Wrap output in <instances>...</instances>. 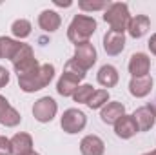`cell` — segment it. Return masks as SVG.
<instances>
[{
  "label": "cell",
  "mask_w": 156,
  "mask_h": 155,
  "mask_svg": "<svg viewBox=\"0 0 156 155\" xmlns=\"http://www.w3.org/2000/svg\"><path fill=\"white\" fill-rule=\"evenodd\" d=\"M78 88H80V80L73 75H67V73H62L56 82V91L62 97H73Z\"/></svg>",
  "instance_id": "obj_20"
},
{
  "label": "cell",
  "mask_w": 156,
  "mask_h": 155,
  "mask_svg": "<svg viewBox=\"0 0 156 155\" xmlns=\"http://www.w3.org/2000/svg\"><path fill=\"white\" fill-rule=\"evenodd\" d=\"M85 124H87V117H85V113L82 110H78V108H69V110H66L62 113V117H60V126L69 135H75L78 131H82L85 128Z\"/></svg>",
  "instance_id": "obj_5"
},
{
  "label": "cell",
  "mask_w": 156,
  "mask_h": 155,
  "mask_svg": "<svg viewBox=\"0 0 156 155\" xmlns=\"http://www.w3.org/2000/svg\"><path fill=\"white\" fill-rule=\"evenodd\" d=\"M56 112H58V104L53 97H40L33 104V117L42 124L51 122L56 117Z\"/></svg>",
  "instance_id": "obj_6"
},
{
  "label": "cell",
  "mask_w": 156,
  "mask_h": 155,
  "mask_svg": "<svg viewBox=\"0 0 156 155\" xmlns=\"http://www.w3.org/2000/svg\"><path fill=\"white\" fill-rule=\"evenodd\" d=\"M96 47L91 44V42H83V44H78L75 46V55H73V60L76 62L78 66H82L85 71L91 70L94 64H96Z\"/></svg>",
  "instance_id": "obj_7"
},
{
  "label": "cell",
  "mask_w": 156,
  "mask_h": 155,
  "mask_svg": "<svg viewBox=\"0 0 156 155\" xmlns=\"http://www.w3.org/2000/svg\"><path fill=\"white\" fill-rule=\"evenodd\" d=\"M38 26L45 33H55L62 26V17L53 9H44L38 15Z\"/></svg>",
  "instance_id": "obj_15"
},
{
  "label": "cell",
  "mask_w": 156,
  "mask_h": 155,
  "mask_svg": "<svg viewBox=\"0 0 156 155\" xmlns=\"http://www.w3.org/2000/svg\"><path fill=\"white\" fill-rule=\"evenodd\" d=\"M11 146H13V155H29L33 152V137L26 131L15 133L11 137Z\"/></svg>",
  "instance_id": "obj_17"
},
{
  "label": "cell",
  "mask_w": 156,
  "mask_h": 155,
  "mask_svg": "<svg viewBox=\"0 0 156 155\" xmlns=\"http://www.w3.org/2000/svg\"><path fill=\"white\" fill-rule=\"evenodd\" d=\"M125 115V106L122 104V102H107L102 110H100V119H102V122H105V124H113L115 126V122H116L120 117Z\"/></svg>",
  "instance_id": "obj_18"
},
{
  "label": "cell",
  "mask_w": 156,
  "mask_h": 155,
  "mask_svg": "<svg viewBox=\"0 0 156 155\" xmlns=\"http://www.w3.org/2000/svg\"><path fill=\"white\" fill-rule=\"evenodd\" d=\"M22 120V115L9 104V100L0 95V124H4L5 128H15L18 126Z\"/></svg>",
  "instance_id": "obj_10"
},
{
  "label": "cell",
  "mask_w": 156,
  "mask_h": 155,
  "mask_svg": "<svg viewBox=\"0 0 156 155\" xmlns=\"http://www.w3.org/2000/svg\"><path fill=\"white\" fill-rule=\"evenodd\" d=\"M7 84H9V71L4 66H0V88H4Z\"/></svg>",
  "instance_id": "obj_28"
},
{
  "label": "cell",
  "mask_w": 156,
  "mask_h": 155,
  "mask_svg": "<svg viewBox=\"0 0 156 155\" xmlns=\"http://www.w3.org/2000/svg\"><path fill=\"white\" fill-rule=\"evenodd\" d=\"M20 46H22L20 40H15L11 37H0V59L13 60V57L16 55Z\"/></svg>",
  "instance_id": "obj_21"
},
{
  "label": "cell",
  "mask_w": 156,
  "mask_h": 155,
  "mask_svg": "<svg viewBox=\"0 0 156 155\" xmlns=\"http://www.w3.org/2000/svg\"><path fill=\"white\" fill-rule=\"evenodd\" d=\"M96 31V20L89 15H75L69 28H67V39L75 46L89 42L93 33Z\"/></svg>",
  "instance_id": "obj_2"
},
{
  "label": "cell",
  "mask_w": 156,
  "mask_h": 155,
  "mask_svg": "<svg viewBox=\"0 0 156 155\" xmlns=\"http://www.w3.org/2000/svg\"><path fill=\"white\" fill-rule=\"evenodd\" d=\"M53 78H55V66L53 64H40L37 71L24 75V77H18V86L26 93H35V91L47 88Z\"/></svg>",
  "instance_id": "obj_1"
},
{
  "label": "cell",
  "mask_w": 156,
  "mask_h": 155,
  "mask_svg": "<svg viewBox=\"0 0 156 155\" xmlns=\"http://www.w3.org/2000/svg\"><path fill=\"white\" fill-rule=\"evenodd\" d=\"M78 7H80L82 11L93 13V11L107 9V7H109V2H107V0H80V2H78Z\"/></svg>",
  "instance_id": "obj_24"
},
{
  "label": "cell",
  "mask_w": 156,
  "mask_h": 155,
  "mask_svg": "<svg viewBox=\"0 0 156 155\" xmlns=\"http://www.w3.org/2000/svg\"><path fill=\"white\" fill-rule=\"evenodd\" d=\"M13 68H15V73L16 77H24V75H29L33 71H37L40 68L38 60L35 59V53H33V47L29 44H22L20 49L16 51V55L13 57Z\"/></svg>",
  "instance_id": "obj_4"
},
{
  "label": "cell",
  "mask_w": 156,
  "mask_h": 155,
  "mask_svg": "<svg viewBox=\"0 0 156 155\" xmlns=\"http://www.w3.org/2000/svg\"><path fill=\"white\" fill-rule=\"evenodd\" d=\"M31 22L29 20H26V18H16L13 24H11V33L16 37L18 40L22 39H27L29 35H31Z\"/></svg>",
  "instance_id": "obj_22"
},
{
  "label": "cell",
  "mask_w": 156,
  "mask_h": 155,
  "mask_svg": "<svg viewBox=\"0 0 156 155\" xmlns=\"http://www.w3.org/2000/svg\"><path fill=\"white\" fill-rule=\"evenodd\" d=\"M125 47V33H116V31H107L104 35V49L107 55L116 57Z\"/></svg>",
  "instance_id": "obj_11"
},
{
  "label": "cell",
  "mask_w": 156,
  "mask_h": 155,
  "mask_svg": "<svg viewBox=\"0 0 156 155\" xmlns=\"http://www.w3.org/2000/svg\"><path fill=\"white\" fill-rule=\"evenodd\" d=\"M151 71V59L145 53H134L129 59V73L131 77H145Z\"/></svg>",
  "instance_id": "obj_9"
},
{
  "label": "cell",
  "mask_w": 156,
  "mask_h": 155,
  "mask_svg": "<svg viewBox=\"0 0 156 155\" xmlns=\"http://www.w3.org/2000/svg\"><path fill=\"white\" fill-rule=\"evenodd\" d=\"M0 155H13L11 139H7V137H0Z\"/></svg>",
  "instance_id": "obj_27"
},
{
  "label": "cell",
  "mask_w": 156,
  "mask_h": 155,
  "mask_svg": "<svg viewBox=\"0 0 156 155\" xmlns=\"http://www.w3.org/2000/svg\"><path fill=\"white\" fill-rule=\"evenodd\" d=\"M64 73L73 75V77H76L78 80H83V78H85V75H87V71H85L82 66H78L73 59H69V60L66 62V66H64Z\"/></svg>",
  "instance_id": "obj_26"
},
{
  "label": "cell",
  "mask_w": 156,
  "mask_h": 155,
  "mask_svg": "<svg viewBox=\"0 0 156 155\" xmlns=\"http://www.w3.org/2000/svg\"><path fill=\"white\" fill-rule=\"evenodd\" d=\"M93 93H94V88L91 84H80V88L76 89V93L73 95V99H75V102H78V104H87L91 100Z\"/></svg>",
  "instance_id": "obj_25"
},
{
  "label": "cell",
  "mask_w": 156,
  "mask_h": 155,
  "mask_svg": "<svg viewBox=\"0 0 156 155\" xmlns=\"http://www.w3.org/2000/svg\"><path fill=\"white\" fill-rule=\"evenodd\" d=\"M96 80H98V84L104 86V88H115L118 84V80H120L118 70L115 66H111V64H104V66L98 70V73H96Z\"/></svg>",
  "instance_id": "obj_19"
},
{
  "label": "cell",
  "mask_w": 156,
  "mask_h": 155,
  "mask_svg": "<svg viewBox=\"0 0 156 155\" xmlns=\"http://www.w3.org/2000/svg\"><path fill=\"white\" fill-rule=\"evenodd\" d=\"M151 28V18L147 15H136V17H131L129 24H127V33L133 37V39H142Z\"/></svg>",
  "instance_id": "obj_13"
},
{
  "label": "cell",
  "mask_w": 156,
  "mask_h": 155,
  "mask_svg": "<svg viewBox=\"0 0 156 155\" xmlns=\"http://www.w3.org/2000/svg\"><path fill=\"white\" fill-rule=\"evenodd\" d=\"M153 77L145 75V77H133L129 82V93L136 99H144L153 91Z\"/></svg>",
  "instance_id": "obj_12"
},
{
  "label": "cell",
  "mask_w": 156,
  "mask_h": 155,
  "mask_svg": "<svg viewBox=\"0 0 156 155\" xmlns=\"http://www.w3.org/2000/svg\"><path fill=\"white\" fill-rule=\"evenodd\" d=\"M133 119H134V122H136V126H138L140 131H149V130L154 126V122H156L154 106L147 104V106L138 108V110L133 113Z\"/></svg>",
  "instance_id": "obj_8"
},
{
  "label": "cell",
  "mask_w": 156,
  "mask_h": 155,
  "mask_svg": "<svg viewBox=\"0 0 156 155\" xmlns=\"http://www.w3.org/2000/svg\"><path fill=\"white\" fill-rule=\"evenodd\" d=\"M147 46H149V51L156 57V33L151 35V39H149V42H147Z\"/></svg>",
  "instance_id": "obj_29"
},
{
  "label": "cell",
  "mask_w": 156,
  "mask_h": 155,
  "mask_svg": "<svg viewBox=\"0 0 156 155\" xmlns=\"http://www.w3.org/2000/svg\"><path fill=\"white\" fill-rule=\"evenodd\" d=\"M138 131L140 130H138V126H136L133 115H123L115 122V133H116V137H120V139H131Z\"/></svg>",
  "instance_id": "obj_14"
},
{
  "label": "cell",
  "mask_w": 156,
  "mask_h": 155,
  "mask_svg": "<svg viewBox=\"0 0 156 155\" xmlns=\"http://www.w3.org/2000/svg\"><path fill=\"white\" fill-rule=\"evenodd\" d=\"M145 155H156V150H153V152H149V153H145Z\"/></svg>",
  "instance_id": "obj_31"
},
{
  "label": "cell",
  "mask_w": 156,
  "mask_h": 155,
  "mask_svg": "<svg viewBox=\"0 0 156 155\" xmlns=\"http://www.w3.org/2000/svg\"><path fill=\"white\" fill-rule=\"evenodd\" d=\"M105 144L98 135H85L80 141V153L82 155H104Z\"/></svg>",
  "instance_id": "obj_16"
},
{
  "label": "cell",
  "mask_w": 156,
  "mask_h": 155,
  "mask_svg": "<svg viewBox=\"0 0 156 155\" xmlns=\"http://www.w3.org/2000/svg\"><path fill=\"white\" fill-rule=\"evenodd\" d=\"M109 102V91L107 89H94L91 100L87 102V106L91 110H102L105 104Z\"/></svg>",
  "instance_id": "obj_23"
},
{
  "label": "cell",
  "mask_w": 156,
  "mask_h": 155,
  "mask_svg": "<svg viewBox=\"0 0 156 155\" xmlns=\"http://www.w3.org/2000/svg\"><path fill=\"white\" fill-rule=\"evenodd\" d=\"M55 6H60V7H69L71 2H60V0H55Z\"/></svg>",
  "instance_id": "obj_30"
},
{
  "label": "cell",
  "mask_w": 156,
  "mask_h": 155,
  "mask_svg": "<svg viewBox=\"0 0 156 155\" xmlns=\"http://www.w3.org/2000/svg\"><path fill=\"white\" fill-rule=\"evenodd\" d=\"M29 155H40V153H37V152H31V153H29Z\"/></svg>",
  "instance_id": "obj_32"
},
{
  "label": "cell",
  "mask_w": 156,
  "mask_h": 155,
  "mask_svg": "<svg viewBox=\"0 0 156 155\" xmlns=\"http://www.w3.org/2000/svg\"><path fill=\"white\" fill-rule=\"evenodd\" d=\"M104 20L109 24L111 31L125 33V31H127V24H129V20H131L129 6H127L125 2L109 4V7L104 11Z\"/></svg>",
  "instance_id": "obj_3"
}]
</instances>
